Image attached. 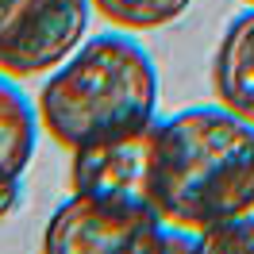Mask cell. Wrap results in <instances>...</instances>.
I'll return each instance as SVG.
<instances>
[{
	"label": "cell",
	"instance_id": "9c48e42d",
	"mask_svg": "<svg viewBox=\"0 0 254 254\" xmlns=\"http://www.w3.org/2000/svg\"><path fill=\"white\" fill-rule=\"evenodd\" d=\"M196 251L212 254H254V189L251 196L235 204L227 216L196 231Z\"/></svg>",
	"mask_w": 254,
	"mask_h": 254
},
{
	"label": "cell",
	"instance_id": "ba28073f",
	"mask_svg": "<svg viewBox=\"0 0 254 254\" xmlns=\"http://www.w3.org/2000/svg\"><path fill=\"white\" fill-rule=\"evenodd\" d=\"M120 31H154L185 16L192 0H89Z\"/></svg>",
	"mask_w": 254,
	"mask_h": 254
},
{
	"label": "cell",
	"instance_id": "3957f363",
	"mask_svg": "<svg viewBox=\"0 0 254 254\" xmlns=\"http://www.w3.org/2000/svg\"><path fill=\"white\" fill-rule=\"evenodd\" d=\"M189 231L166 227L158 212L150 208H120L104 204V200H89V196H69L47 223L43 235V251L47 254H154V251H177V247H192L196 251V235L185 239Z\"/></svg>",
	"mask_w": 254,
	"mask_h": 254
},
{
	"label": "cell",
	"instance_id": "30bf717a",
	"mask_svg": "<svg viewBox=\"0 0 254 254\" xmlns=\"http://www.w3.org/2000/svg\"><path fill=\"white\" fill-rule=\"evenodd\" d=\"M243 4H247V8H254V0H243Z\"/></svg>",
	"mask_w": 254,
	"mask_h": 254
},
{
	"label": "cell",
	"instance_id": "8992f818",
	"mask_svg": "<svg viewBox=\"0 0 254 254\" xmlns=\"http://www.w3.org/2000/svg\"><path fill=\"white\" fill-rule=\"evenodd\" d=\"M39 139V112L0 73V220H8L23 200V174Z\"/></svg>",
	"mask_w": 254,
	"mask_h": 254
},
{
	"label": "cell",
	"instance_id": "6da1fadb",
	"mask_svg": "<svg viewBox=\"0 0 254 254\" xmlns=\"http://www.w3.org/2000/svg\"><path fill=\"white\" fill-rule=\"evenodd\" d=\"M254 189V124L220 108H189L158 124L154 212L166 227L204 231Z\"/></svg>",
	"mask_w": 254,
	"mask_h": 254
},
{
	"label": "cell",
	"instance_id": "7a4b0ae2",
	"mask_svg": "<svg viewBox=\"0 0 254 254\" xmlns=\"http://www.w3.org/2000/svg\"><path fill=\"white\" fill-rule=\"evenodd\" d=\"M158 69L135 39L96 35L50 69L39 93V124L65 150L112 131L154 124Z\"/></svg>",
	"mask_w": 254,
	"mask_h": 254
},
{
	"label": "cell",
	"instance_id": "277c9868",
	"mask_svg": "<svg viewBox=\"0 0 254 254\" xmlns=\"http://www.w3.org/2000/svg\"><path fill=\"white\" fill-rule=\"evenodd\" d=\"M89 8V0H0V73H50L81 47Z\"/></svg>",
	"mask_w": 254,
	"mask_h": 254
},
{
	"label": "cell",
	"instance_id": "52a82bcc",
	"mask_svg": "<svg viewBox=\"0 0 254 254\" xmlns=\"http://www.w3.org/2000/svg\"><path fill=\"white\" fill-rule=\"evenodd\" d=\"M212 93L227 112L254 124V8L235 16L212 58Z\"/></svg>",
	"mask_w": 254,
	"mask_h": 254
},
{
	"label": "cell",
	"instance_id": "5b68a950",
	"mask_svg": "<svg viewBox=\"0 0 254 254\" xmlns=\"http://www.w3.org/2000/svg\"><path fill=\"white\" fill-rule=\"evenodd\" d=\"M69 189L89 200L154 212V158H158V124L131 131H112L69 150Z\"/></svg>",
	"mask_w": 254,
	"mask_h": 254
}]
</instances>
